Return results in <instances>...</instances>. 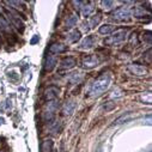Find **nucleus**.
<instances>
[{
    "label": "nucleus",
    "instance_id": "1",
    "mask_svg": "<svg viewBox=\"0 0 152 152\" xmlns=\"http://www.w3.org/2000/svg\"><path fill=\"white\" fill-rule=\"evenodd\" d=\"M110 80H111V77H110L109 73H103L102 75H99L90 89V96L91 97H98L102 94H104L107 91V89L109 88Z\"/></svg>",
    "mask_w": 152,
    "mask_h": 152
},
{
    "label": "nucleus",
    "instance_id": "2",
    "mask_svg": "<svg viewBox=\"0 0 152 152\" xmlns=\"http://www.w3.org/2000/svg\"><path fill=\"white\" fill-rule=\"evenodd\" d=\"M126 35H127V31L125 29H121V30H118L116 32H114L111 36H109V39L105 40V45H115V43H119V42H122L125 39H126Z\"/></svg>",
    "mask_w": 152,
    "mask_h": 152
},
{
    "label": "nucleus",
    "instance_id": "3",
    "mask_svg": "<svg viewBox=\"0 0 152 152\" xmlns=\"http://www.w3.org/2000/svg\"><path fill=\"white\" fill-rule=\"evenodd\" d=\"M56 108H58V105H56L55 102H48V104L46 105V108L43 110V119L46 121H49V120L53 119L54 114L56 111Z\"/></svg>",
    "mask_w": 152,
    "mask_h": 152
},
{
    "label": "nucleus",
    "instance_id": "4",
    "mask_svg": "<svg viewBox=\"0 0 152 152\" xmlns=\"http://www.w3.org/2000/svg\"><path fill=\"white\" fill-rule=\"evenodd\" d=\"M113 17L118 19V20H126L131 17V11L126 7H121V9H118L115 12L113 13Z\"/></svg>",
    "mask_w": 152,
    "mask_h": 152
},
{
    "label": "nucleus",
    "instance_id": "5",
    "mask_svg": "<svg viewBox=\"0 0 152 152\" xmlns=\"http://www.w3.org/2000/svg\"><path fill=\"white\" fill-rule=\"evenodd\" d=\"M99 64V59L96 55H89L86 58H84L83 60V66L85 68H92L95 66H97Z\"/></svg>",
    "mask_w": 152,
    "mask_h": 152
},
{
    "label": "nucleus",
    "instance_id": "6",
    "mask_svg": "<svg viewBox=\"0 0 152 152\" xmlns=\"http://www.w3.org/2000/svg\"><path fill=\"white\" fill-rule=\"evenodd\" d=\"M128 71L131 73H133L134 75H140V77L147 73V69L140 65H131V66H128Z\"/></svg>",
    "mask_w": 152,
    "mask_h": 152
},
{
    "label": "nucleus",
    "instance_id": "7",
    "mask_svg": "<svg viewBox=\"0 0 152 152\" xmlns=\"http://www.w3.org/2000/svg\"><path fill=\"white\" fill-rule=\"evenodd\" d=\"M99 20H101V15H97V16H94L92 18H90L89 20H88V23H84L83 25V28L85 29V30H90V29H92V28H95L98 23H99Z\"/></svg>",
    "mask_w": 152,
    "mask_h": 152
},
{
    "label": "nucleus",
    "instance_id": "8",
    "mask_svg": "<svg viewBox=\"0 0 152 152\" xmlns=\"http://www.w3.org/2000/svg\"><path fill=\"white\" fill-rule=\"evenodd\" d=\"M58 94H59V89H56L55 86H50L48 90H46L45 98L47 101H52V99H54V98L58 97Z\"/></svg>",
    "mask_w": 152,
    "mask_h": 152
},
{
    "label": "nucleus",
    "instance_id": "9",
    "mask_svg": "<svg viewBox=\"0 0 152 152\" xmlns=\"http://www.w3.org/2000/svg\"><path fill=\"white\" fill-rule=\"evenodd\" d=\"M56 65V58L53 56V55H49L47 59H46V62H45V69L48 72V71H52Z\"/></svg>",
    "mask_w": 152,
    "mask_h": 152
},
{
    "label": "nucleus",
    "instance_id": "10",
    "mask_svg": "<svg viewBox=\"0 0 152 152\" xmlns=\"http://www.w3.org/2000/svg\"><path fill=\"white\" fill-rule=\"evenodd\" d=\"M74 65H75V59H74V58H72V56L65 58V59L60 62L61 68H72Z\"/></svg>",
    "mask_w": 152,
    "mask_h": 152
},
{
    "label": "nucleus",
    "instance_id": "11",
    "mask_svg": "<svg viewBox=\"0 0 152 152\" xmlns=\"http://www.w3.org/2000/svg\"><path fill=\"white\" fill-rule=\"evenodd\" d=\"M6 13H7V16H9V19L12 22V24H13L16 28H18L19 30H20V29H22V30L24 29V24H23V23H20V20H19L17 17H15V16H13L12 13H10L9 11H6Z\"/></svg>",
    "mask_w": 152,
    "mask_h": 152
},
{
    "label": "nucleus",
    "instance_id": "12",
    "mask_svg": "<svg viewBox=\"0 0 152 152\" xmlns=\"http://www.w3.org/2000/svg\"><path fill=\"white\" fill-rule=\"evenodd\" d=\"M75 107V103L73 101H69V102H66V104L64 105V109H62V113L65 115H69V114L73 113V109Z\"/></svg>",
    "mask_w": 152,
    "mask_h": 152
},
{
    "label": "nucleus",
    "instance_id": "13",
    "mask_svg": "<svg viewBox=\"0 0 152 152\" xmlns=\"http://www.w3.org/2000/svg\"><path fill=\"white\" fill-rule=\"evenodd\" d=\"M95 37H92V36H88L86 39L82 42V45H80V47L82 48H91L92 46H95Z\"/></svg>",
    "mask_w": 152,
    "mask_h": 152
},
{
    "label": "nucleus",
    "instance_id": "14",
    "mask_svg": "<svg viewBox=\"0 0 152 152\" xmlns=\"http://www.w3.org/2000/svg\"><path fill=\"white\" fill-rule=\"evenodd\" d=\"M114 25H110V24H104L99 28V34H103V35H108V34H111L114 31Z\"/></svg>",
    "mask_w": 152,
    "mask_h": 152
},
{
    "label": "nucleus",
    "instance_id": "15",
    "mask_svg": "<svg viewBox=\"0 0 152 152\" xmlns=\"http://www.w3.org/2000/svg\"><path fill=\"white\" fill-rule=\"evenodd\" d=\"M66 49H67V47H66V46L58 45V43H55V45L50 46V48H49V50H50L52 53H62V52H65Z\"/></svg>",
    "mask_w": 152,
    "mask_h": 152
},
{
    "label": "nucleus",
    "instance_id": "16",
    "mask_svg": "<svg viewBox=\"0 0 152 152\" xmlns=\"http://www.w3.org/2000/svg\"><path fill=\"white\" fill-rule=\"evenodd\" d=\"M53 148V141L52 140H45L41 145V151L42 152H50Z\"/></svg>",
    "mask_w": 152,
    "mask_h": 152
},
{
    "label": "nucleus",
    "instance_id": "17",
    "mask_svg": "<svg viewBox=\"0 0 152 152\" xmlns=\"http://www.w3.org/2000/svg\"><path fill=\"white\" fill-rule=\"evenodd\" d=\"M79 37H80V32L75 30V31H72V32L68 35V39H67V40H68L71 43H73V42H77V41L79 40Z\"/></svg>",
    "mask_w": 152,
    "mask_h": 152
},
{
    "label": "nucleus",
    "instance_id": "18",
    "mask_svg": "<svg viewBox=\"0 0 152 152\" xmlns=\"http://www.w3.org/2000/svg\"><path fill=\"white\" fill-rule=\"evenodd\" d=\"M75 23H77V17H75V16H71L68 18L67 23H66V28L67 29H71V28H73L75 25Z\"/></svg>",
    "mask_w": 152,
    "mask_h": 152
},
{
    "label": "nucleus",
    "instance_id": "19",
    "mask_svg": "<svg viewBox=\"0 0 152 152\" xmlns=\"http://www.w3.org/2000/svg\"><path fill=\"white\" fill-rule=\"evenodd\" d=\"M9 23L6 22V19L5 18H3V17H0V30H3V31H7L9 30Z\"/></svg>",
    "mask_w": 152,
    "mask_h": 152
},
{
    "label": "nucleus",
    "instance_id": "20",
    "mask_svg": "<svg viewBox=\"0 0 152 152\" xmlns=\"http://www.w3.org/2000/svg\"><path fill=\"white\" fill-rule=\"evenodd\" d=\"M115 3L114 1H102V6H103V9H105V10H109V6L110 5H114Z\"/></svg>",
    "mask_w": 152,
    "mask_h": 152
},
{
    "label": "nucleus",
    "instance_id": "21",
    "mask_svg": "<svg viewBox=\"0 0 152 152\" xmlns=\"http://www.w3.org/2000/svg\"><path fill=\"white\" fill-rule=\"evenodd\" d=\"M37 41H39V36H35L34 39H32V40L30 41V43H31V45H34V43H36Z\"/></svg>",
    "mask_w": 152,
    "mask_h": 152
}]
</instances>
